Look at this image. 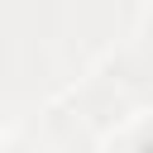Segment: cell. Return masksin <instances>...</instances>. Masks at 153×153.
Returning <instances> with one entry per match:
<instances>
[{
    "mask_svg": "<svg viewBox=\"0 0 153 153\" xmlns=\"http://www.w3.org/2000/svg\"><path fill=\"white\" fill-rule=\"evenodd\" d=\"M139 153H153V143H148V148H139Z\"/></svg>",
    "mask_w": 153,
    "mask_h": 153,
    "instance_id": "1",
    "label": "cell"
}]
</instances>
